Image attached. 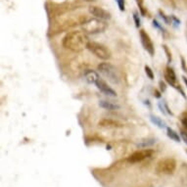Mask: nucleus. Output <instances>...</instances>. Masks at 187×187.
Here are the masks:
<instances>
[{"mask_svg":"<svg viewBox=\"0 0 187 187\" xmlns=\"http://www.w3.org/2000/svg\"><path fill=\"white\" fill-rule=\"evenodd\" d=\"M154 96H155V97H157V98H160V97H161V92H160V91H158L157 89H155V91H154Z\"/></svg>","mask_w":187,"mask_h":187,"instance_id":"nucleus-24","label":"nucleus"},{"mask_svg":"<svg viewBox=\"0 0 187 187\" xmlns=\"http://www.w3.org/2000/svg\"><path fill=\"white\" fill-rule=\"evenodd\" d=\"M165 77H166V80L167 81L169 84H170V85L173 86V87H175V88H179L180 85L177 86V83H176V75H175V71H173L172 68L167 67L166 69Z\"/></svg>","mask_w":187,"mask_h":187,"instance_id":"nucleus-10","label":"nucleus"},{"mask_svg":"<svg viewBox=\"0 0 187 187\" xmlns=\"http://www.w3.org/2000/svg\"><path fill=\"white\" fill-rule=\"evenodd\" d=\"M99 127H108V128H115V127H122V124H121L120 122L114 121V120H110V119H103L99 122Z\"/></svg>","mask_w":187,"mask_h":187,"instance_id":"nucleus-11","label":"nucleus"},{"mask_svg":"<svg viewBox=\"0 0 187 187\" xmlns=\"http://www.w3.org/2000/svg\"><path fill=\"white\" fill-rule=\"evenodd\" d=\"M145 73H146L147 76L149 77L150 79H154V73L149 66H145Z\"/></svg>","mask_w":187,"mask_h":187,"instance_id":"nucleus-17","label":"nucleus"},{"mask_svg":"<svg viewBox=\"0 0 187 187\" xmlns=\"http://www.w3.org/2000/svg\"><path fill=\"white\" fill-rule=\"evenodd\" d=\"M180 135H181V138L183 139V141L187 144V130H180Z\"/></svg>","mask_w":187,"mask_h":187,"instance_id":"nucleus-20","label":"nucleus"},{"mask_svg":"<svg viewBox=\"0 0 187 187\" xmlns=\"http://www.w3.org/2000/svg\"><path fill=\"white\" fill-rule=\"evenodd\" d=\"M182 79H183V81H184V83L186 84V86H187V77L183 76H182Z\"/></svg>","mask_w":187,"mask_h":187,"instance_id":"nucleus-25","label":"nucleus"},{"mask_svg":"<svg viewBox=\"0 0 187 187\" xmlns=\"http://www.w3.org/2000/svg\"><path fill=\"white\" fill-rule=\"evenodd\" d=\"M153 155V150L151 149H143V150H138L133 154H131L130 157L127 158V161L130 163H139L142 162L143 160L147 159V158L151 157Z\"/></svg>","mask_w":187,"mask_h":187,"instance_id":"nucleus-6","label":"nucleus"},{"mask_svg":"<svg viewBox=\"0 0 187 187\" xmlns=\"http://www.w3.org/2000/svg\"><path fill=\"white\" fill-rule=\"evenodd\" d=\"M84 77H85L86 81H87L88 83H91V84H92V83L96 84L98 80L100 79L99 75L95 72V71H93V70H87V71H85Z\"/></svg>","mask_w":187,"mask_h":187,"instance_id":"nucleus-12","label":"nucleus"},{"mask_svg":"<svg viewBox=\"0 0 187 187\" xmlns=\"http://www.w3.org/2000/svg\"><path fill=\"white\" fill-rule=\"evenodd\" d=\"M89 13L92 16H94L95 18L101 19V20H109L111 19V14L106 10H104L101 7H98V6H90L89 7Z\"/></svg>","mask_w":187,"mask_h":187,"instance_id":"nucleus-8","label":"nucleus"},{"mask_svg":"<svg viewBox=\"0 0 187 187\" xmlns=\"http://www.w3.org/2000/svg\"><path fill=\"white\" fill-rule=\"evenodd\" d=\"M86 1H94V0H86Z\"/></svg>","mask_w":187,"mask_h":187,"instance_id":"nucleus-26","label":"nucleus"},{"mask_svg":"<svg viewBox=\"0 0 187 187\" xmlns=\"http://www.w3.org/2000/svg\"><path fill=\"white\" fill-rule=\"evenodd\" d=\"M150 120H151V122H152L155 125H157L158 127H160V128L166 127V122H164L163 120H161L159 117H156V116H151Z\"/></svg>","mask_w":187,"mask_h":187,"instance_id":"nucleus-15","label":"nucleus"},{"mask_svg":"<svg viewBox=\"0 0 187 187\" xmlns=\"http://www.w3.org/2000/svg\"><path fill=\"white\" fill-rule=\"evenodd\" d=\"M117 3L119 5L121 11H124V0H117Z\"/></svg>","mask_w":187,"mask_h":187,"instance_id":"nucleus-22","label":"nucleus"},{"mask_svg":"<svg viewBox=\"0 0 187 187\" xmlns=\"http://www.w3.org/2000/svg\"><path fill=\"white\" fill-rule=\"evenodd\" d=\"M96 86H97V88L101 92L104 93V94L111 96V97H117V92H116L113 88H111L110 86L106 83V81H104L103 79H100L97 81V83H96Z\"/></svg>","mask_w":187,"mask_h":187,"instance_id":"nucleus-9","label":"nucleus"},{"mask_svg":"<svg viewBox=\"0 0 187 187\" xmlns=\"http://www.w3.org/2000/svg\"><path fill=\"white\" fill-rule=\"evenodd\" d=\"M176 167V162L172 158H165L158 162L156 166V172L163 175H172L175 172Z\"/></svg>","mask_w":187,"mask_h":187,"instance_id":"nucleus-4","label":"nucleus"},{"mask_svg":"<svg viewBox=\"0 0 187 187\" xmlns=\"http://www.w3.org/2000/svg\"><path fill=\"white\" fill-rule=\"evenodd\" d=\"M181 122H182V124L184 125V127L186 128V130H187V113H184V114L181 116Z\"/></svg>","mask_w":187,"mask_h":187,"instance_id":"nucleus-18","label":"nucleus"},{"mask_svg":"<svg viewBox=\"0 0 187 187\" xmlns=\"http://www.w3.org/2000/svg\"><path fill=\"white\" fill-rule=\"evenodd\" d=\"M133 19H134L135 25H136V28H139V25H140V20H139V18H138L137 13H134V14H133Z\"/></svg>","mask_w":187,"mask_h":187,"instance_id":"nucleus-21","label":"nucleus"},{"mask_svg":"<svg viewBox=\"0 0 187 187\" xmlns=\"http://www.w3.org/2000/svg\"><path fill=\"white\" fill-rule=\"evenodd\" d=\"M98 71L102 75H104L106 77H108L109 80L113 83L119 82V76L117 73V70L115 67L111 65L110 63H101L98 65Z\"/></svg>","mask_w":187,"mask_h":187,"instance_id":"nucleus-5","label":"nucleus"},{"mask_svg":"<svg viewBox=\"0 0 187 187\" xmlns=\"http://www.w3.org/2000/svg\"><path fill=\"white\" fill-rule=\"evenodd\" d=\"M107 28V24L104 20L98 18L89 19L87 21H84L81 24V28L85 33L88 34H95L100 33L104 31Z\"/></svg>","mask_w":187,"mask_h":187,"instance_id":"nucleus-2","label":"nucleus"},{"mask_svg":"<svg viewBox=\"0 0 187 187\" xmlns=\"http://www.w3.org/2000/svg\"><path fill=\"white\" fill-rule=\"evenodd\" d=\"M89 38L83 31H73L63 38V46L73 52H80L87 47Z\"/></svg>","mask_w":187,"mask_h":187,"instance_id":"nucleus-1","label":"nucleus"},{"mask_svg":"<svg viewBox=\"0 0 187 187\" xmlns=\"http://www.w3.org/2000/svg\"><path fill=\"white\" fill-rule=\"evenodd\" d=\"M139 35H140L141 43H142L144 49L146 50L151 56H153L155 54V47H154L152 40H151V38L149 36V34H148L144 30H141L139 33Z\"/></svg>","mask_w":187,"mask_h":187,"instance_id":"nucleus-7","label":"nucleus"},{"mask_svg":"<svg viewBox=\"0 0 187 187\" xmlns=\"http://www.w3.org/2000/svg\"><path fill=\"white\" fill-rule=\"evenodd\" d=\"M155 142H156V140L153 139V138H148V139H144L142 141H140V142L137 144V146L147 147V146H151V145H153Z\"/></svg>","mask_w":187,"mask_h":187,"instance_id":"nucleus-16","label":"nucleus"},{"mask_svg":"<svg viewBox=\"0 0 187 187\" xmlns=\"http://www.w3.org/2000/svg\"><path fill=\"white\" fill-rule=\"evenodd\" d=\"M167 136H169L170 139L175 140V142H180V137L178 133L176 131H175L172 128L170 127H167Z\"/></svg>","mask_w":187,"mask_h":187,"instance_id":"nucleus-14","label":"nucleus"},{"mask_svg":"<svg viewBox=\"0 0 187 187\" xmlns=\"http://www.w3.org/2000/svg\"><path fill=\"white\" fill-rule=\"evenodd\" d=\"M86 49L101 60H109L111 58V51L108 47L95 41H89Z\"/></svg>","mask_w":187,"mask_h":187,"instance_id":"nucleus-3","label":"nucleus"},{"mask_svg":"<svg viewBox=\"0 0 187 187\" xmlns=\"http://www.w3.org/2000/svg\"><path fill=\"white\" fill-rule=\"evenodd\" d=\"M99 106L103 109H105V110H108V111H117V110H120L121 109V106L116 104L114 102H111V101H107V100H101V101L99 102Z\"/></svg>","mask_w":187,"mask_h":187,"instance_id":"nucleus-13","label":"nucleus"},{"mask_svg":"<svg viewBox=\"0 0 187 187\" xmlns=\"http://www.w3.org/2000/svg\"><path fill=\"white\" fill-rule=\"evenodd\" d=\"M159 85H160V90H161V92H164V91H166V89H167V86H166V83L164 82V81H161L159 82Z\"/></svg>","mask_w":187,"mask_h":187,"instance_id":"nucleus-23","label":"nucleus"},{"mask_svg":"<svg viewBox=\"0 0 187 187\" xmlns=\"http://www.w3.org/2000/svg\"><path fill=\"white\" fill-rule=\"evenodd\" d=\"M164 49H165L166 51V54H167V62L170 63V61H172V55H170V51H169V48H167V46H166V45H164Z\"/></svg>","mask_w":187,"mask_h":187,"instance_id":"nucleus-19","label":"nucleus"},{"mask_svg":"<svg viewBox=\"0 0 187 187\" xmlns=\"http://www.w3.org/2000/svg\"><path fill=\"white\" fill-rule=\"evenodd\" d=\"M186 153H187V150H186Z\"/></svg>","mask_w":187,"mask_h":187,"instance_id":"nucleus-27","label":"nucleus"}]
</instances>
